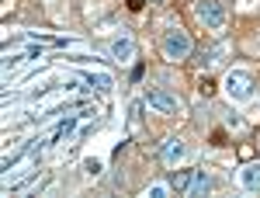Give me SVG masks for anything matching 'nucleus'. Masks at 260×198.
<instances>
[{
    "label": "nucleus",
    "mask_w": 260,
    "mask_h": 198,
    "mask_svg": "<svg viewBox=\"0 0 260 198\" xmlns=\"http://www.w3.org/2000/svg\"><path fill=\"white\" fill-rule=\"evenodd\" d=\"M240 184L246 191H260V163H246L240 171Z\"/></svg>",
    "instance_id": "0eeeda50"
},
{
    "label": "nucleus",
    "mask_w": 260,
    "mask_h": 198,
    "mask_svg": "<svg viewBox=\"0 0 260 198\" xmlns=\"http://www.w3.org/2000/svg\"><path fill=\"white\" fill-rule=\"evenodd\" d=\"M191 178H194L191 171H174V174H170V188H174V191H187V188H191Z\"/></svg>",
    "instance_id": "9b49d317"
},
{
    "label": "nucleus",
    "mask_w": 260,
    "mask_h": 198,
    "mask_svg": "<svg viewBox=\"0 0 260 198\" xmlns=\"http://www.w3.org/2000/svg\"><path fill=\"white\" fill-rule=\"evenodd\" d=\"M108 52H111V60H118V63H132L136 60V42L128 35H121V39H115L108 45Z\"/></svg>",
    "instance_id": "423d86ee"
},
{
    "label": "nucleus",
    "mask_w": 260,
    "mask_h": 198,
    "mask_svg": "<svg viewBox=\"0 0 260 198\" xmlns=\"http://www.w3.org/2000/svg\"><path fill=\"white\" fill-rule=\"evenodd\" d=\"M83 80H87L94 91H111V87H115V80L108 77V73H83Z\"/></svg>",
    "instance_id": "9d476101"
},
{
    "label": "nucleus",
    "mask_w": 260,
    "mask_h": 198,
    "mask_svg": "<svg viewBox=\"0 0 260 198\" xmlns=\"http://www.w3.org/2000/svg\"><path fill=\"white\" fill-rule=\"evenodd\" d=\"M163 56L170 63L187 60V56H191V39H187V32H180V28L167 32V35H163Z\"/></svg>",
    "instance_id": "f03ea898"
},
{
    "label": "nucleus",
    "mask_w": 260,
    "mask_h": 198,
    "mask_svg": "<svg viewBox=\"0 0 260 198\" xmlns=\"http://www.w3.org/2000/svg\"><path fill=\"white\" fill-rule=\"evenodd\" d=\"M146 104L156 108V111H163V115H180V111H184V101L174 98V94H167V91H149V94H146Z\"/></svg>",
    "instance_id": "20e7f679"
},
{
    "label": "nucleus",
    "mask_w": 260,
    "mask_h": 198,
    "mask_svg": "<svg viewBox=\"0 0 260 198\" xmlns=\"http://www.w3.org/2000/svg\"><path fill=\"white\" fill-rule=\"evenodd\" d=\"M128 7H142V0H128Z\"/></svg>",
    "instance_id": "4468645a"
},
{
    "label": "nucleus",
    "mask_w": 260,
    "mask_h": 198,
    "mask_svg": "<svg viewBox=\"0 0 260 198\" xmlns=\"http://www.w3.org/2000/svg\"><path fill=\"white\" fill-rule=\"evenodd\" d=\"M222 52H225V45H215V49H201V52H198V60H194V63H198L201 70H212V66L219 63V56H222Z\"/></svg>",
    "instance_id": "1a4fd4ad"
},
{
    "label": "nucleus",
    "mask_w": 260,
    "mask_h": 198,
    "mask_svg": "<svg viewBox=\"0 0 260 198\" xmlns=\"http://www.w3.org/2000/svg\"><path fill=\"white\" fill-rule=\"evenodd\" d=\"M83 171H87L90 178H98L101 174V160H83Z\"/></svg>",
    "instance_id": "f8f14e48"
},
{
    "label": "nucleus",
    "mask_w": 260,
    "mask_h": 198,
    "mask_svg": "<svg viewBox=\"0 0 260 198\" xmlns=\"http://www.w3.org/2000/svg\"><path fill=\"white\" fill-rule=\"evenodd\" d=\"M212 188H215L212 174H205V171H194V178H191V188H187V195H208Z\"/></svg>",
    "instance_id": "6e6552de"
},
{
    "label": "nucleus",
    "mask_w": 260,
    "mask_h": 198,
    "mask_svg": "<svg viewBox=\"0 0 260 198\" xmlns=\"http://www.w3.org/2000/svg\"><path fill=\"white\" fill-rule=\"evenodd\" d=\"M146 195H149V198H163V195H167V184H153Z\"/></svg>",
    "instance_id": "ddd939ff"
},
{
    "label": "nucleus",
    "mask_w": 260,
    "mask_h": 198,
    "mask_svg": "<svg viewBox=\"0 0 260 198\" xmlns=\"http://www.w3.org/2000/svg\"><path fill=\"white\" fill-rule=\"evenodd\" d=\"M222 87H225V94L233 101H250L253 98V80L246 77V73H225Z\"/></svg>",
    "instance_id": "7ed1b4c3"
},
{
    "label": "nucleus",
    "mask_w": 260,
    "mask_h": 198,
    "mask_svg": "<svg viewBox=\"0 0 260 198\" xmlns=\"http://www.w3.org/2000/svg\"><path fill=\"white\" fill-rule=\"evenodd\" d=\"M156 4H160V0H156Z\"/></svg>",
    "instance_id": "2eb2a0df"
},
{
    "label": "nucleus",
    "mask_w": 260,
    "mask_h": 198,
    "mask_svg": "<svg viewBox=\"0 0 260 198\" xmlns=\"http://www.w3.org/2000/svg\"><path fill=\"white\" fill-rule=\"evenodd\" d=\"M160 153H163V163H167V167H177L180 160H184V153H187V150H184V139H163L160 143Z\"/></svg>",
    "instance_id": "39448f33"
},
{
    "label": "nucleus",
    "mask_w": 260,
    "mask_h": 198,
    "mask_svg": "<svg viewBox=\"0 0 260 198\" xmlns=\"http://www.w3.org/2000/svg\"><path fill=\"white\" fill-rule=\"evenodd\" d=\"M194 14L205 28H212V32H222L225 28V4L222 0H198L194 4Z\"/></svg>",
    "instance_id": "f257e3e1"
}]
</instances>
